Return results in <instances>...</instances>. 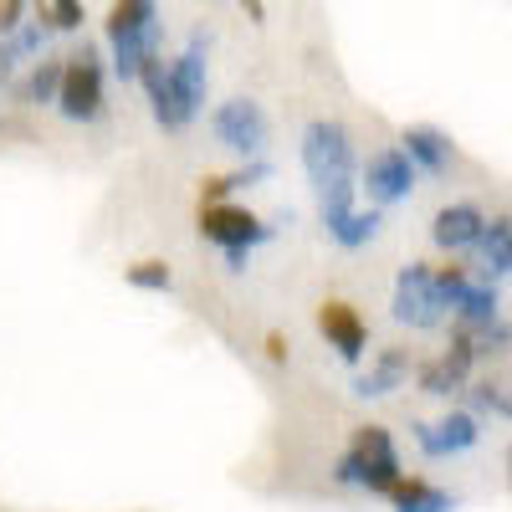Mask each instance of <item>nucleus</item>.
<instances>
[{
  "mask_svg": "<svg viewBox=\"0 0 512 512\" xmlns=\"http://www.w3.org/2000/svg\"><path fill=\"white\" fill-rule=\"evenodd\" d=\"M303 169H308V185L318 195V221H333L354 210L359 195V149L349 123L338 118H313L303 128Z\"/></svg>",
  "mask_w": 512,
  "mask_h": 512,
  "instance_id": "f257e3e1",
  "label": "nucleus"
},
{
  "mask_svg": "<svg viewBox=\"0 0 512 512\" xmlns=\"http://www.w3.org/2000/svg\"><path fill=\"white\" fill-rule=\"evenodd\" d=\"M400 451H395V436L390 425H354L349 446L338 451L333 461V482L338 487H354V492H369V497H390V487L400 482Z\"/></svg>",
  "mask_w": 512,
  "mask_h": 512,
  "instance_id": "f03ea898",
  "label": "nucleus"
},
{
  "mask_svg": "<svg viewBox=\"0 0 512 512\" xmlns=\"http://www.w3.org/2000/svg\"><path fill=\"white\" fill-rule=\"evenodd\" d=\"M103 26H108V47H113V72L123 82L139 77V62L159 52V11H154V0H113Z\"/></svg>",
  "mask_w": 512,
  "mask_h": 512,
  "instance_id": "7ed1b4c3",
  "label": "nucleus"
},
{
  "mask_svg": "<svg viewBox=\"0 0 512 512\" xmlns=\"http://www.w3.org/2000/svg\"><path fill=\"white\" fill-rule=\"evenodd\" d=\"M200 236H205L210 246H221V251H226V267H231V272H241V267H246V256L262 246V241L277 236V226L262 221L251 205L221 200V205H200Z\"/></svg>",
  "mask_w": 512,
  "mask_h": 512,
  "instance_id": "20e7f679",
  "label": "nucleus"
},
{
  "mask_svg": "<svg viewBox=\"0 0 512 512\" xmlns=\"http://www.w3.org/2000/svg\"><path fill=\"white\" fill-rule=\"evenodd\" d=\"M108 93H103V57L93 41H82L72 57H62V88H57V113L67 123H93L103 118Z\"/></svg>",
  "mask_w": 512,
  "mask_h": 512,
  "instance_id": "39448f33",
  "label": "nucleus"
},
{
  "mask_svg": "<svg viewBox=\"0 0 512 512\" xmlns=\"http://www.w3.org/2000/svg\"><path fill=\"white\" fill-rule=\"evenodd\" d=\"M390 318L400 328H415V333H431L441 328L451 313H446V297L436 287V272L431 262H405L400 277H395V297H390Z\"/></svg>",
  "mask_w": 512,
  "mask_h": 512,
  "instance_id": "423d86ee",
  "label": "nucleus"
},
{
  "mask_svg": "<svg viewBox=\"0 0 512 512\" xmlns=\"http://www.w3.org/2000/svg\"><path fill=\"white\" fill-rule=\"evenodd\" d=\"M210 134H216L221 149H231L241 159H262V149L272 139V118L256 98H226L216 113H210Z\"/></svg>",
  "mask_w": 512,
  "mask_h": 512,
  "instance_id": "0eeeda50",
  "label": "nucleus"
},
{
  "mask_svg": "<svg viewBox=\"0 0 512 512\" xmlns=\"http://www.w3.org/2000/svg\"><path fill=\"white\" fill-rule=\"evenodd\" d=\"M164 82H169V103H175L180 128H190L200 118V108H205V82H210V72H205V36L200 31L190 36V47L164 67Z\"/></svg>",
  "mask_w": 512,
  "mask_h": 512,
  "instance_id": "6e6552de",
  "label": "nucleus"
},
{
  "mask_svg": "<svg viewBox=\"0 0 512 512\" xmlns=\"http://www.w3.org/2000/svg\"><path fill=\"white\" fill-rule=\"evenodd\" d=\"M415 180H420L415 164L400 149H379V154H369V164H359V190L369 195L374 210H390V205L410 200L415 195Z\"/></svg>",
  "mask_w": 512,
  "mask_h": 512,
  "instance_id": "1a4fd4ad",
  "label": "nucleus"
},
{
  "mask_svg": "<svg viewBox=\"0 0 512 512\" xmlns=\"http://www.w3.org/2000/svg\"><path fill=\"white\" fill-rule=\"evenodd\" d=\"M318 333L328 338V349L344 359V364H364L369 354V323L354 303H344V297H323L318 303Z\"/></svg>",
  "mask_w": 512,
  "mask_h": 512,
  "instance_id": "9d476101",
  "label": "nucleus"
},
{
  "mask_svg": "<svg viewBox=\"0 0 512 512\" xmlns=\"http://www.w3.org/2000/svg\"><path fill=\"white\" fill-rule=\"evenodd\" d=\"M482 441V420L472 410H446L441 420H415V446L431 456V461H446V456H461Z\"/></svg>",
  "mask_w": 512,
  "mask_h": 512,
  "instance_id": "9b49d317",
  "label": "nucleus"
},
{
  "mask_svg": "<svg viewBox=\"0 0 512 512\" xmlns=\"http://www.w3.org/2000/svg\"><path fill=\"white\" fill-rule=\"evenodd\" d=\"M472 369H477L472 344H466V338L451 328V344H446V354H441V359H431V364H420V369H415V384H420V395L451 400V395H461V390H466V379H472Z\"/></svg>",
  "mask_w": 512,
  "mask_h": 512,
  "instance_id": "f8f14e48",
  "label": "nucleus"
},
{
  "mask_svg": "<svg viewBox=\"0 0 512 512\" xmlns=\"http://www.w3.org/2000/svg\"><path fill=\"white\" fill-rule=\"evenodd\" d=\"M410 164H415V175H436V180H446L451 169H456V144H451V134H441V128H431V123H410V128H400V144H395Z\"/></svg>",
  "mask_w": 512,
  "mask_h": 512,
  "instance_id": "ddd939ff",
  "label": "nucleus"
},
{
  "mask_svg": "<svg viewBox=\"0 0 512 512\" xmlns=\"http://www.w3.org/2000/svg\"><path fill=\"white\" fill-rule=\"evenodd\" d=\"M410 374H415L410 349L390 344V349H379V354L369 359L364 374H354V395H359V400H390L395 390H405V384H410Z\"/></svg>",
  "mask_w": 512,
  "mask_h": 512,
  "instance_id": "4468645a",
  "label": "nucleus"
},
{
  "mask_svg": "<svg viewBox=\"0 0 512 512\" xmlns=\"http://www.w3.org/2000/svg\"><path fill=\"white\" fill-rule=\"evenodd\" d=\"M482 226H487V210H482V205H472V200H451V205L436 210L431 241H436L446 256H456V251H472V246H477Z\"/></svg>",
  "mask_w": 512,
  "mask_h": 512,
  "instance_id": "2eb2a0df",
  "label": "nucleus"
},
{
  "mask_svg": "<svg viewBox=\"0 0 512 512\" xmlns=\"http://www.w3.org/2000/svg\"><path fill=\"white\" fill-rule=\"evenodd\" d=\"M502 313V292L492 277H482L472 267V277H466V287L456 292V303H451V323H487Z\"/></svg>",
  "mask_w": 512,
  "mask_h": 512,
  "instance_id": "dca6fc26",
  "label": "nucleus"
},
{
  "mask_svg": "<svg viewBox=\"0 0 512 512\" xmlns=\"http://www.w3.org/2000/svg\"><path fill=\"white\" fill-rule=\"evenodd\" d=\"M390 507L395 512H456V492L425 482V477H400L390 487Z\"/></svg>",
  "mask_w": 512,
  "mask_h": 512,
  "instance_id": "f3484780",
  "label": "nucleus"
},
{
  "mask_svg": "<svg viewBox=\"0 0 512 512\" xmlns=\"http://www.w3.org/2000/svg\"><path fill=\"white\" fill-rule=\"evenodd\" d=\"M267 175H272L267 159H246L241 169H226V175H205L200 180V205H221V200H231V195H241L251 185H262Z\"/></svg>",
  "mask_w": 512,
  "mask_h": 512,
  "instance_id": "a211bd4d",
  "label": "nucleus"
},
{
  "mask_svg": "<svg viewBox=\"0 0 512 512\" xmlns=\"http://www.w3.org/2000/svg\"><path fill=\"white\" fill-rule=\"evenodd\" d=\"M477 251H482V277L502 282L512 272V221L507 216H492L477 236Z\"/></svg>",
  "mask_w": 512,
  "mask_h": 512,
  "instance_id": "6ab92c4d",
  "label": "nucleus"
},
{
  "mask_svg": "<svg viewBox=\"0 0 512 512\" xmlns=\"http://www.w3.org/2000/svg\"><path fill=\"white\" fill-rule=\"evenodd\" d=\"M379 226H384V221H379V210H374V205H369V210H359V205H354V210H344V216L323 221V231H328L338 246H344V251H359V246H369V241L379 236Z\"/></svg>",
  "mask_w": 512,
  "mask_h": 512,
  "instance_id": "aec40b11",
  "label": "nucleus"
},
{
  "mask_svg": "<svg viewBox=\"0 0 512 512\" xmlns=\"http://www.w3.org/2000/svg\"><path fill=\"white\" fill-rule=\"evenodd\" d=\"M466 400H472V415H492L497 425L512 420V400H507V384L502 379H466Z\"/></svg>",
  "mask_w": 512,
  "mask_h": 512,
  "instance_id": "412c9836",
  "label": "nucleus"
},
{
  "mask_svg": "<svg viewBox=\"0 0 512 512\" xmlns=\"http://www.w3.org/2000/svg\"><path fill=\"white\" fill-rule=\"evenodd\" d=\"M466 344H472V354L482 359V354H507V344H512V328H507V318L497 313V318H487V323H451Z\"/></svg>",
  "mask_w": 512,
  "mask_h": 512,
  "instance_id": "4be33fe9",
  "label": "nucleus"
},
{
  "mask_svg": "<svg viewBox=\"0 0 512 512\" xmlns=\"http://www.w3.org/2000/svg\"><path fill=\"white\" fill-rule=\"evenodd\" d=\"M57 88H62V57H41L21 88V103H57Z\"/></svg>",
  "mask_w": 512,
  "mask_h": 512,
  "instance_id": "5701e85b",
  "label": "nucleus"
},
{
  "mask_svg": "<svg viewBox=\"0 0 512 512\" xmlns=\"http://www.w3.org/2000/svg\"><path fill=\"white\" fill-rule=\"evenodd\" d=\"M128 287H139V292H169L175 287V272H169V262H159V256H144V262L134 267H123Z\"/></svg>",
  "mask_w": 512,
  "mask_h": 512,
  "instance_id": "b1692460",
  "label": "nucleus"
},
{
  "mask_svg": "<svg viewBox=\"0 0 512 512\" xmlns=\"http://www.w3.org/2000/svg\"><path fill=\"white\" fill-rule=\"evenodd\" d=\"M41 16H47L52 31H77V26H82V0H47V6H41Z\"/></svg>",
  "mask_w": 512,
  "mask_h": 512,
  "instance_id": "393cba45",
  "label": "nucleus"
},
{
  "mask_svg": "<svg viewBox=\"0 0 512 512\" xmlns=\"http://www.w3.org/2000/svg\"><path fill=\"white\" fill-rule=\"evenodd\" d=\"M26 21V0H0V36H11Z\"/></svg>",
  "mask_w": 512,
  "mask_h": 512,
  "instance_id": "a878e982",
  "label": "nucleus"
},
{
  "mask_svg": "<svg viewBox=\"0 0 512 512\" xmlns=\"http://www.w3.org/2000/svg\"><path fill=\"white\" fill-rule=\"evenodd\" d=\"M267 359H272V364H287V338H282L277 328L267 333Z\"/></svg>",
  "mask_w": 512,
  "mask_h": 512,
  "instance_id": "bb28decb",
  "label": "nucleus"
},
{
  "mask_svg": "<svg viewBox=\"0 0 512 512\" xmlns=\"http://www.w3.org/2000/svg\"><path fill=\"white\" fill-rule=\"evenodd\" d=\"M11 67H16V52H11V41L0 36V88L11 82Z\"/></svg>",
  "mask_w": 512,
  "mask_h": 512,
  "instance_id": "cd10ccee",
  "label": "nucleus"
},
{
  "mask_svg": "<svg viewBox=\"0 0 512 512\" xmlns=\"http://www.w3.org/2000/svg\"><path fill=\"white\" fill-rule=\"evenodd\" d=\"M241 6L251 11V21H262V16H267V11H262V0H241Z\"/></svg>",
  "mask_w": 512,
  "mask_h": 512,
  "instance_id": "c85d7f7f",
  "label": "nucleus"
},
{
  "mask_svg": "<svg viewBox=\"0 0 512 512\" xmlns=\"http://www.w3.org/2000/svg\"><path fill=\"white\" fill-rule=\"evenodd\" d=\"M41 6H47V0H41Z\"/></svg>",
  "mask_w": 512,
  "mask_h": 512,
  "instance_id": "c756f323",
  "label": "nucleus"
}]
</instances>
